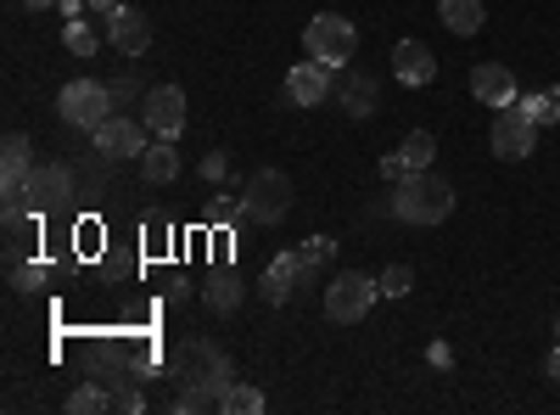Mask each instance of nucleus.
<instances>
[{
	"label": "nucleus",
	"mask_w": 560,
	"mask_h": 415,
	"mask_svg": "<svg viewBox=\"0 0 560 415\" xmlns=\"http://www.w3.org/2000/svg\"><path fill=\"white\" fill-rule=\"evenodd\" d=\"M393 214L404 224H443L454 214V186L432 169H409L398 180V192H393Z\"/></svg>",
	"instance_id": "obj_1"
},
{
	"label": "nucleus",
	"mask_w": 560,
	"mask_h": 415,
	"mask_svg": "<svg viewBox=\"0 0 560 415\" xmlns=\"http://www.w3.org/2000/svg\"><path fill=\"white\" fill-rule=\"evenodd\" d=\"M168 371H174V382H179V388H197V393H208L213 404H219V399H224V388H230V359H224V348H213L208 337L179 343V348H174V359H168Z\"/></svg>",
	"instance_id": "obj_2"
},
{
	"label": "nucleus",
	"mask_w": 560,
	"mask_h": 415,
	"mask_svg": "<svg viewBox=\"0 0 560 415\" xmlns=\"http://www.w3.org/2000/svg\"><path fill=\"white\" fill-rule=\"evenodd\" d=\"M303 51H308L314 62H325V68H348L353 51H359V28H353L342 12H319V18H308V28H303Z\"/></svg>",
	"instance_id": "obj_3"
},
{
	"label": "nucleus",
	"mask_w": 560,
	"mask_h": 415,
	"mask_svg": "<svg viewBox=\"0 0 560 415\" xmlns=\"http://www.w3.org/2000/svg\"><path fill=\"white\" fill-rule=\"evenodd\" d=\"M113 84H102V79H73V84H62V96H57V113H62V124L68 129H102L107 118H113Z\"/></svg>",
	"instance_id": "obj_4"
},
{
	"label": "nucleus",
	"mask_w": 560,
	"mask_h": 415,
	"mask_svg": "<svg viewBox=\"0 0 560 415\" xmlns=\"http://www.w3.org/2000/svg\"><path fill=\"white\" fill-rule=\"evenodd\" d=\"M292 174H280V169H258L247 186H242V214L258 219V224H280L292 214Z\"/></svg>",
	"instance_id": "obj_5"
},
{
	"label": "nucleus",
	"mask_w": 560,
	"mask_h": 415,
	"mask_svg": "<svg viewBox=\"0 0 560 415\" xmlns=\"http://www.w3.org/2000/svg\"><path fill=\"white\" fill-rule=\"evenodd\" d=\"M382 298L376 287V275H364V269H342L331 287H325V320H337V326H353V320L370 314V303Z\"/></svg>",
	"instance_id": "obj_6"
},
{
	"label": "nucleus",
	"mask_w": 560,
	"mask_h": 415,
	"mask_svg": "<svg viewBox=\"0 0 560 415\" xmlns=\"http://www.w3.org/2000/svg\"><path fill=\"white\" fill-rule=\"evenodd\" d=\"M96 135V152H102V163H124V158H135L140 163V152L152 147V129H147V118H124V113H113L102 129H90Z\"/></svg>",
	"instance_id": "obj_7"
},
{
	"label": "nucleus",
	"mask_w": 560,
	"mask_h": 415,
	"mask_svg": "<svg viewBox=\"0 0 560 415\" xmlns=\"http://www.w3.org/2000/svg\"><path fill=\"white\" fill-rule=\"evenodd\" d=\"M493 158H504V163H522V158H533V147H538V124L522 113V107H499V118H493Z\"/></svg>",
	"instance_id": "obj_8"
},
{
	"label": "nucleus",
	"mask_w": 560,
	"mask_h": 415,
	"mask_svg": "<svg viewBox=\"0 0 560 415\" xmlns=\"http://www.w3.org/2000/svg\"><path fill=\"white\" fill-rule=\"evenodd\" d=\"M140 118H147V129L158 135V141H179L185 135V90L179 84H152L147 102H140Z\"/></svg>",
	"instance_id": "obj_9"
},
{
	"label": "nucleus",
	"mask_w": 560,
	"mask_h": 415,
	"mask_svg": "<svg viewBox=\"0 0 560 415\" xmlns=\"http://www.w3.org/2000/svg\"><path fill=\"white\" fill-rule=\"evenodd\" d=\"M68 197H79L68 163H39L28 174V208L34 214H57V208H68Z\"/></svg>",
	"instance_id": "obj_10"
},
{
	"label": "nucleus",
	"mask_w": 560,
	"mask_h": 415,
	"mask_svg": "<svg viewBox=\"0 0 560 415\" xmlns=\"http://www.w3.org/2000/svg\"><path fill=\"white\" fill-rule=\"evenodd\" d=\"M107 39L118 45L124 57H147V51H152V23H147V12H135V7L107 12Z\"/></svg>",
	"instance_id": "obj_11"
},
{
	"label": "nucleus",
	"mask_w": 560,
	"mask_h": 415,
	"mask_svg": "<svg viewBox=\"0 0 560 415\" xmlns=\"http://www.w3.org/2000/svg\"><path fill=\"white\" fill-rule=\"evenodd\" d=\"M331 90H337V84H331V68L314 62V57L298 62V68L287 73V102H292V107H319L325 96H331Z\"/></svg>",
	"instance_id": "obj_12"
},
{
	"label": "nucleus",
	"mask_w": 560,
	"mask_h": 415,
	"mask_svg": "<svg viewBox=\"0 0 560 415\" xmlns=\"http://www.w3.org/2000/svg\"><path fill=\"white\" fill-rule=\"evenodd\" d=\"M471 96L482 107H516V73L504 62H477L471 68Z\"/></svg>",
	"instance_id": "obj_13"
},
{
	"label": "nucleus",
	"mask_w": 560,
	"mask_h": 415,
	"mask_svg": "<svg viewBox=\"0 0 560 415\" xmlns=\"http://www.w3.org/2000/svg\"><path fill=\"white\" fill-rule=\"evenodd\" d=\"M393 79L409 84V90L432 84V79H438V57H432L420 39H398V45H393Z\"/></svg>",
	"instance_id": "obj_14"
},
{
	"label": "nucleus",
	"mask_w": 560,
	"mask_h": 415,
	"mask_svg": "<svg viewBox=\"0 0 560 415\" xmlns=\"http://www.w3.org/2000/svg\"><path fill=\"white\" fill-rule=\"evenodd\" d=\"M308 275H314V269L303 264V253H280V258L264 269L258 292H264V303H287V298H292V287H303Z\"/></svg>",
	"instance_id": "obj_15"
},
{
	"label": "nucleus",
	"mask_w": 560,
	"mask_h": 415,
	"mask_svg": "<svg viewBox=\"0 0 560 415\" xmlns=\"http://www.w3.org/2000/svg\"><path fill=\"white\" fill-rule=\"evenodd\" d=\"M376 96H382L376 79L359 73V68H342V79H337V102L348 107V118H370V113H376Z\"/></svg>",
	"instance_id": "obj_16"
},
{
	"label": "nucleus",
	"mask_w": 560,
	"mask_h": 415,
	"mask_svg": "<svg viewBox=\"0 0 560 415\" xmlns=\"http://www.w3.org/2000/svg\"><path fill=\"white\" fill-rule=\"evenodd\" d=\"M28 135H7V147H0V192H23L28 186Z\"/></svg>",
	"instance_id": "obj_17"
},
{
	"label": "nucleus",
	"mask_w": 560,
	"mask_h": 415,
	"mask_svg": "<svg viewBox=\"0 0 560 415\" xmlns=\"http://www.w3.org/2000/svg\"><path fill=\"white\" fill-rule=\"evenodd\" d=\"M140 174H147L152 186H174V180H179V152H174V141H158V135H152V147L140 152Z\"/></svg>",
	"instance_id": "obj_18"
},
{
	"label": "nucleus",
	"mask_w": 560,
	"mask_h": 415,
	"mask_svg": "<svg viewBox=\"0 0 560 415\" xmlns=\"http://www.w3.org/2000/svg\"><path fill=\"white\" fill-rule=\"evenodd\" d=\"M438 18L448 23V34H477L482 28V0H438Z\"/></svg>",
	"instance_id": "obj_19"
},
{
	"label": "nucleus",
	"mask_w": 560,
	"mask_h": 415,
	"mask_svg": "<svg viewBox=\"0 0 560 415\" xmlns=\"http://www.w3.org/2000/svg\"><path fill=\"white\" fill-rule=\"evenodd\" d=\"M398 152H404L409 169H432V158H438V135H432V129H409Z\"/></svg>",
	"instance_id": "obj_20"
},
{
	"label": "nucleus",
	"mask_w": 560,
	"mask_h": 415,
	"mask_svg": "<svg viewBox=\"0 0 560 415\" xmlns=\"http://www.w3.org/2000/svg\"><path fill=\"white\" fill-rule=\"evenodd\" d=\"M208 303H213L219 314H236V309H242V281H236L230 269H219L213 281H208Z\"/></svg>",
	"instance_id": "obj_21"
},
{
	"label": "nucleus",
	"mask_w": 560,
	"mask_h": 415,
	"mask_svg": "<svg viewBox=\"0 0 560 415\" xmlns=\"http://www.w3.org/2000/svg\"><path fill=\"white\" fill-rule=\"evenodd\" d=\"M68 410H73V415H96V410H113V393H107L102 382H79V388L68 393Z\"/></svg>",
	"instance_id": "obj_22"
},
{
	"label": "nucleus",
	"mask_w": 560,
	"mask_h": 415,
	"mask_svg": "<svg viewBox=\"0 0 560 415\" xmlns=\"http://www.w3.org/2000/svg\"><path fill=\"white\" fill-rule=\"evenodd\" d=\"M219 410H224V415H258V410H264V393L247 388V382H230L224 399H219Z\"/></svg>",
	"instance_id": "obj_23"
},
{
	"label": "nucleus",
	"mask_w": 560,
	"mask_h": 415,
	"mask_svg": "<svg viewBox=\"0 0 560 415\" xmlns=\"http://www.w3.org/2000/svg\"><path fill=\"white\" fill-rule=\"evenodd\" d=\"M376 287H382V298H409V292H415V269H409V264H387V269L376 275Z\"/></svg>",
	"instance_id": "obj_24"
},
{
	"label": "nucleus",
	"mask_w": 560,
	"mask_h": 415,
	"mask_svg": "<svg viewBox=\"0 0 560 415\" xmlns=\"http://www.w3.org/2000/svg\"><path fill=\"white\" fill-rule=\"evenodd\" d=\"M62 39H68V51H73V57H96V45H102L96 28H90L84 18H73V23L62 28Z\"/></svg>",
	"instance_id": "obj_25"
},
{
	"label": "nucleus",
	"mask_w": 560,
	"mask_h": 415,
	"mask_svg": "<svg viewBox=\"0 0 560 415\" xmlns=\"http://www.w3.org/2000/svg\"><path fill=\"white\" fill-rule=\"evenodd\" d=\"M45 281H51V269H45V264H23V258L12 264V287L18 292H39Z\"/></svg>",
	"instance_id": "obj_26"
},
{
	"label": "nucleus",
	"mask_w": 560,
	"mask_h": 415,
	"mask_svg": "<svg viewBox=\"0 0 560 415\" xmlns=\"http://www.w3.org/2000/svg\"><path fill=\"white\" fill-rule=\"evenodd\" d=\"M331 258H337V242H331V237H308V242H303V264H308V269H325Z\"/></svg>",
	"instance_id": "obj_27"
},
{
	"label": "nucleus",
	"mask_w": 560,
	"mask_h": 415,
	"mask_svg": "<svg viewBox=\"0 0 560 415\" xmlns=\"http://www.w3.org/2000/svg\"><path fill=\"white\" fill-rule=\"evenodd\" d=\"M224 169H230V163H224V152H208V158H202V180H208V186H219Z\"/></svg>",
	"instance_id": "obj_28"
},
{
	"label": "nucleus",
	"mask_w": 560,
	"mask_h": 415,
	"mask_svg": "<svg viewBox=\"0 0 560 415\" xmlns=\"http://www.w3.org/2000/svg\"><path fill=\"white\" fill-rule=\"evenodd\" d=\"M522 113H527L533 124H549V90H544V96H527V102H522Z\"/></svg>",
	"instance_id": "obj_29"
},
{
	"label": "nucleus",
	"mask_w": 560,
	"mask_h": 415,
	"mask_svg": "<svg viewBox=\"0 0 560 415\" xmlns=\"http://www.w3.org/2000/svg\"><path fill=\"white\" fill-rule=\"evenodd\" d=\"M409 174V163H404V152H387L382 158V180H393V186H398V180Z\"/></svg>",
	"instance_id": "obj_30"
},
{
	"label": "nucleus",
	"mask_w": 560,
	"mask_h": 415,
	"mask_svg": "<svg viewBox=\"0 0 560 415\" xmlns=\"http://www.w3.org/2000/svg\"><path fill=\"white\" fill-rule=\"evenodd\" d=\"M427 359L438 365V371H448V365H454V348H448V343H432V348H427Z\"/></svg>",
	"instance_id": "obj_31"
},
{
	"label": "nucleus",
	"mask_w": 560,
	"mask_h": 415,
	"mask_svg": "<svg viewBox=\"0 0 560 415\" xmlns=\"http://www.w3.org/2000/svg\"><path fill=\"white\" fill-rule=\"evenodd\" d=\"M118 7H124V0H90V12H102V18H107V12H118Z\"/></svg>",
	"instance_id": "obj_32"
},
{
	"label": "nucleus",
	"mask_w": 560,
	"mask_h": 415,
	"mask_svg": "<svg viewBox=\"0 0 560 415\" xmlns=\"http://www.w3.org/2000/svg\"><path fill=\"white\" fill-rule=\"evenodd\" d=\"M549 124H560V90H549Z\"/></svg>",
	"instance_id": "obj_33"
},
{
	"label": "nucleus",
	"mask_w": 560,
	"mask_h": 415,
	"mask_svg": "<svg viewBox=\"0 0 560 415\" xmlns=\"http://www.w3.org/2000/svg\"><path fill=\"white\" fill-rule=\"evenodd\" d=\"M57 7H62L68 18H79V7H90V0H57Z\"/></svg>",
	"instance_id": "obj_34"
},
{
	"label": "nucleus",
	"mask_w": 560,
	"mask_h": 415,
	"mask_svg": "<svg viewBox=\"0 0 560 415\" xmlns=\"http://www.w3.org/2000/svg\"><path fill=\"white\" fill-rule=\"evenodd\" d=\"M549 377L560 382V343H555V354H549Z\"/></svg>",
	"instance_id": "obj_35"
},
{
	"label": "nucleus",
	"mask_w": 560,
	"mask_h": 415,
	"mask_svg": "<svg viewBox=\"0 0 560 415\" xmlns=\"http://www.w3.org/2000/svg\"><path fill=\"white\" fill-rule=\"evenodd\" d=\"M45 7H51V0H28V12H45Z\"/></svg>",
	"instance_id": "obj_36"
},
{
	"label": "nucleus",
	"mask_w": 560,
	"mask_h": 415,
	"mask_svg": "<svg viewBox=\"0 0 560 415\" xmlns=\"http://www.w3.org/2000/svg\"><path fill=\"white\" fill-rule=\"evenodd\" d=\"M555 332H560V320H555Z\"/></svg>",
	"instance_id": "obj_37"
}]
</instances>
